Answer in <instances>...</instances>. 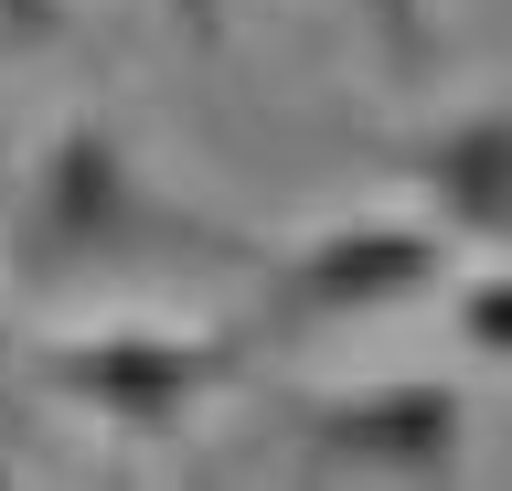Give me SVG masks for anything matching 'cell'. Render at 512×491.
<instances>
[{"instance_id": "7", "label": "cell", "mask_w": 512, "mask_h": 491, "mask_svg": "<svg viewBox=\"0 0 512 491\" xmlns=\"http://www.w3.org/2000/svg\"><path fill=\"white\" fill-rule=\"evenodd\" d=\"M459 342H470L480 363H502V342H512V289H502V267L459 278Z\"/></svg>"}, {"instance_id": "4", "label": "cell", "mask_w": 512, "mask_h": 491, "mask_svg": "<svg viewBox=\"0 0 512 491\" xmlns=\"http://www.w3.org/2000/svg\"><path fill=\"white\" fill-rule=\"evenodd\" d=\"M299 449L310 470H352V481H448L470 449V406L459 385H363L331 406H299Z\"/></svg>"}, {"instance_id": "9", "label": "cell", "mask_w": 512, "mask_h": 491, "mask_svg": "<svg viewBox=\"0 0 512 491\" xmlns=\"http://www.w3.org/2000/svg\"><path fill=\"white\" fill-rule=\"evenodd\" d=\"M171 22H182V43L192 54H224V0H160Z\"/></svg>"}, {"instance_id": "5", "label": "cell", "mask_w": 512, "mask_h": 491, "mask_svg": "<svg viewBox=\"0 0 512 491\" xmlns=\"http://www.w3.org/2000/svg\"><path fill=\"white\" fill-rule=\"evenodd\" d=\"M395 171L427 193L438 235H470L480 257L512 235V118H502V107H459L438 139L395 150Z\"/></svg>"}, {"instance_id": "1", "label": "cell", "mask_w": 512, "mask_h": 491, "mask_svg": "<svg viewBox=\"0 0 512 491\" xmlns=\"http://www.w3.org/2000/svg\"><path fill=\"white\" fill-rule=\"evenodd\" d=\"M150 257H246L235 235L192 225L182 203L139 193L128 171V139L107 107H75L43 161H32V193H22V225H11V267L22 278H86V267H150Z\"/></svg>"}, {"instance_id": "10", "label": "cell", "mask_w": 512, "mask_h": 491, "mask_svg": "<svg viewBox=\"0 0 512 491\" xmlns=\"http://www.w3.org/2000/svg\"><path fill=\"white\" fill-rule=\"evenodd\" d=\"M0 342H11V331H0Z\"/></svg>"}, {"instance_id": "3", "label": "cell", "mask_w": 512, "mask_h": 491, "mask_svg": "<svg viewBox=\"0 0 512 491\" xmlns=\"http://www.w3.org/2000/svg\"><path fill=\"white\" fill-rule=\"evenodd\" d=\"M448 289V235L427 225H331L267 278V331H320V321H374L406 299Z\"/></svg>"}, {"instance_id": "2", "label": "cell", "mask_w": 512, "mask_h": 491, "mask_svg": "<svg viewBox=\"0 0 512 491\" xmlns=\"http://www.w3.org/2000/svg\"><path fill=\"white\" fill-rule=\"evenodd\" d=\"M246 342L235 331H96V342H43L32 385L118 438H171L214 385H235Z\"/></svg>"}, {"instance_id": "8", "label": "cell", "mask_w": 512, "mask_h": 491, "mask_svg": "<svg viewBox=\"0 0 512 491\" xmlns=\"http://www.w3.org/2000/svg\"><path fill=\"white\" fill-rule=\"evenodd\" d=\"M54 33H64V0H0V43H22V54H43Z\"/></svg>"}, {"instance_id": "6", "label": "cell", "mask_w": 512, "mask_h": 491, "mask_svg": "<svg viewBox=\"0 0 512 491\" xmlns=\"http://www.w3.org/2000/svg\"><path fill=\"white\" fill-rule=\"evenodd\" d=\"M352 11H363V33L384 43V65H395V75H427V54H438L427 0H352Z\"/></svg>"}]
</instances>
